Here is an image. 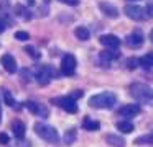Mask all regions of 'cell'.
<instances>
[{"label": "cell", "instance_id": "obj_12", "mask_svg": "<svg viewBox=\"0 0 153 147\" xmlns=\"http://www.w3.org/2000/svg\"><path fill=\"white\" fill-rule=\"evenodd\" d=\"M2 65L8 74H15L17 72V61L12 54H4L2 56Z\"/></svg>", "mask_w": 153, "mask_h": 147}, {"label": "cell", "instance_id": "obj_21", "mask_svg": "<svg viewBox=\"0 0 153 147\" xmlns=\"http://www.w3.org/2000/svg\"><path fill=\"white\" fill-rule=\"evenodd\" d=\"M15 13H17L18 16H22L25 21L31 20V13L28 12V8H25V7H22V5H17V7H15Z\"/></svg>", "mask_w": 153, "mask_h": 147}, {"label": "cell", "instance_id": "obj_3", "mask_svg": "<svg viewBox=\"0 0 153 147\" xmlns=\"http://www.w3.org/2000/svg\"><path fill=\"white\" fill-rule=\"evenodd\" d=\"M33 129H35V132H36L43 140H46V142H50V144H58L59 142V134H58V131L54 129L53 126H50V124L36 123Z\"/></svg>", "mask_w": 153, "mask_h": 147}, {"label": "cell", "instance_id": "obj_8", "mask_svg": "<svg viewBox=\"0 0 153 147\" xmlns=\"http://www.w3.org/2000/svg\"><path fill=\"white\" fill-rule=\"evenodd\" d=\"M25 106L28 108V111H31L33 114H36V116H40V118H48L50 116L48 108L45 106V105H41V103H36V101H27Z\"/></svg>", "mask_w": 153, "mask_h": 147}, {"label": "cell", "instance_id": "obj_24", "mask_svg": "<svg viewBox=\"0 0 153 147\" xmlns=\"http://www.w3.org/2000/svg\"><path fill=\"white\" fill-rule=\"evenodd\" d=\"M4 98H5V103H7L8 106H13V105H15V98L12 97V93L8 90L4 91Z\"/></svg>", "mask_w": 153, "mask_h": 147}, {"label": "cell", "instance_id": "obj_25", "mask_svg": "<svg viewBox=\"0 0 153 147\" xmlns=\"http://www.w3.org/2000/svg\"><path fill=\"white\" fill-rule=\"evenodd\" d=\"M25 51H27V52H28V54H30L33 59H40V56H41L40 52H38L36 49L33 48V46H27V48H25Z\"/></svg>", "mask_w": 153, "mask_h": 147}, {"label": "cell", "instance_id": "obj_5", "mask_svg": "<svg viewBox=\"0 0 153 147\" xmlns=\"http://www.w3.org/2000/svg\"><path fill=\"white\" fill-rule=\"evenodd\" d=\"M51 103H53V105H58V106H61L64 111H68V113H71V114L77 113V103H76V100H74L73 97L51 98Z\"/></svg>", "mask_w": 153, "mask_h": 147}, {"label": "cell", "instance_id": "obj_16", "mask_svg": "<svg viewBox=\"0 0 153 147\" xmlns=\"http://www.w3.org/2000/svg\"><path fill=\"white\" fill-rule=\"evenodd\" d=\"M74 34H76V38L79 39V41H87V39L91 38V33L86 26H77V28L74 29Z\"/></svg>", "mask_w": 153, "mask_h": 147}, {"label": "cell", "instance_id": "obj_6", "mask_svg": "<svg viewBox=\"0 0 153 147\" xmlns=\"http://www.w3.org/2000/svg\"><path fill=\"white\" fill-rule=\"evenodd\" d=\"M54 75H56V70H54L51 65H43V67L40 69V72L36 74V82L41 87H46Z\"/></svg>", "mask_w": 153, "mask_h": 147}, {"label": "cell", "instance_id": "obj_23", "mask_svg": "<svg viewBox=\"0 0 153 147\" xmlns=\"http://www.w3.org/2000/svg\"><path fill=\"white\" fill-rule=\"evenodd\" d=\"M76 136H77V132H76V129H69V131H66V134H64V142L69 146V144H73L74 140H76Z\"/></svg>", "mask_w": 153, "mask_h": 147}, {"label": "cell", "instance_id": "obj_17", "mask_svg": "<svg viewBox=\"0 0 153 147\" xmlns=\"http://www.w3.org/2000/svg\"><path fill=\"white\" fill-rule=\"evenodd\" d=\"M117 129L123 134H128L133 131V124L130 123V121H119V123H117Z\"/></svg>", "mask_w": 153, "mask_h": 147}, {"label": "cell", "instance_id": "obj_9", "mask_svg": "<svg viewBox=\"0 0 153 147\" xmlns=\"http://www.w3.org/2000/svg\"><path fill=\"white\" fill-rule=\"evenodd\" d=\"M99 41L102 46H105L107 49H112V51H117L120 48V39L115 34H102L99 38Z\"/></svg>", "mask_w": 153, "mask_h": 147}, {"label": "cell", "instance_id": "obj_7", "mask_svg": "<svg viewBox=\"0 0 153 147\" xmlns=\"http://www.w3.org/2000/svg\"><path fill=\"white\" fill-rule=\"evenodd\" d=\"M76 70V57L73 54H66L61 59V72L63 75H74Z\"/></svg>", "mask_w": 153, "mask_h": 147}, {"label": "cell", "instance_id": "obj_13", "mask_svg": "<svg viewBox=\"0 0 153 147\" xmlns=\"http://www.w3.org/2000/svg\"><path fill=\"white\" fill-rule=\"evenodd\" d=\"M99 8L104 15L110 16V18H117L119 16V10H117L115 5H112L110 2H100L99 3Z\"/></svg>", "mask_w": 153, "mask_h": 147}, {"label": "cell", "instance_id": "obj_35", "mask_svg": "<svg viewBox=\"0 0 153 147\" xmlns=\"http://www.w3.org/2000/svg\"><path fill=\"white\" fill-rule=\"evenodd\" d=\"M150 15H153V7H152V8H150Z\"/></svg>", "mask_w": 153, "mask_h": 147}, {"label": "cell", "instance_id": "obj_1", "mask_svg": "<svg viewBox=\"0 0 153 147\" xmlns=\"http://www.w3.org/2000/svg\"><path fill=\"white\" fill-rule=\"evenodd\" d=\"M130 93H132L133 98H137L140 103L146 105V106H153V88H150L148 85L132 83Z\"/></svg>", "mask_w": 153, "mask_h": 147}, {"label": "cell", "instance_id": "obj_34", "mask_svg": "<svg viewBox=\"0 0 153 147\" xmlns=\"http://www.w3.org/2000/svg\"><path fill=\"white\" fill-rule=\"evenodd\" d=\"M0 123H2V106H0Z\"/></svg>", "mask_w": 153, "mask_h": 147}, {"label": "cell", "instance_id": "obj_19", "mask_svg": "<svg viewBox=\"0 0 153 147\" xmlns=\"http://www.w3.org/2000/svg\"><path fill=\"white\" fill-rule=\"evenodd\" d=\"M84 129H87V131H99L100 129V124H99V121H94V119H91V118H86L84 119Z\"/></svg>", "mask_w": 153, "mask_h": 147}, {"label": "cell", "instance_id": "obj_30", "mask_svg": "<svg viewBox=\"0 0 153 147\" xmlns=\"http://www.w3.org/2000/svg\"><path fill=\"white\" fill-rule=\"evenodd\" d=\"M63 3H68V5H73V7H76L77 3H79V0H61Z\"/></svg>", "mask_w": 153, "mask_h": 147}, {"label": "cell", "instance_id": "obj_26", "mask_svg": "<svg viewBox=\"0 0 153 147\" xmlns=\"http://www.w3.org/2000/svg\"><path fill=\"white\" fill-rule=\"evenodd\" d=\"M15 38H17L18 41H28V39H30V34H28L27 31H17L15 33Z\"/></svg>", "mask_w": 153, "mask_h": 147}, {"label": "cell", "instance_id": "obj_2", "mask_svg": "<svg viewBox=\"0 0 153 147\" xmlns=\"http://www.w3.org/2000/svg\"><path fill=\"white\" fill-rule=\"evenodd\" d=\"M117 98L114 93L110 91H104V93H99V95H92L89 98V106L91 108H97V110H104V108H112L115 105Z\"/></svg>", "mask_w": 153, "mask_h": 147}, {"label": "cell", "instance_id": "obj_15", "mask_svg": "<svg viewBox=\"0 0 153 147\" xmlns=\"http://www.w3.org/2000/svg\"><path fill=\"white\" fill-rule=\"evenodd\" d=\"M12 131H13V134H15V137H17V139H23L27 127H25V124L22 123V121L17 119V121H13V123H12Z\"/></svg>", "mask_w": 153, "mask_h": 147}, {"label": "cell", "instance_id": "obj_4", "mask_svg": "<svg viewBox=\"0 0 153 147\" xmlns=\"http://www.w3.org/2000/svg\"><path fill=\"white\" fill-rule=\"evenodd\" d=\"M123 12H125V15L128 16L130 20H135V21H143V20H146V16H148V12H146L143 7L133 5V3L125 5Z\"/></svg>", "mask_w": 153, "mask_h": 147}, {"label": "cell", "instance_id": "obj_22", "mask_svg": "<svg viewBox=\"0 0 153 147\" xmlns=\"http://www.w3.org/2000/svg\"><path fill=\"white\" fill-rule=\"evenodd\" d=\"M117 57H119V52H114L112 49H110V51H102L100 52V59H102V61H107V62L114 61V59H117Z\"/></svg>", "mask_w": 153, "mask_h": 147}, {"label": "cell", "instance_id": "obj_14", "mask_svg": "<svg viewBox=\"0 0 153 147\" xmlns=\"http://www.w3.org/2000/svg\"><path fill=\"white\" fill-rule=\"evenodd\" d=\"M105 142L112 147H125V139L117 134H107L105 136Z\"/></svg>", "mask_w": 153, "mask_h": 147}, {"label": "cell", "instance_id": "obj_28", "mask_svg": "<svg viewBox=\"0 0 153 147\" xmlns=\"http://www.w3.org/2000/svg\"><path fill=\"white\" fill-rule=\"evenodd\" d=\"M8 142H10V137H8V134L0 132V144H8Z\"/></svg>", "mask_w": 153, "mask_h": 147}, {"label": "cell", "instance_id": "obj_33", "mask_svg": "<svg viewBox=\"0 0 153 147\" xmlns=\"http://www.w3.org/2000/svg\"><path fill=\"white\" fill-rule=\"evenodd\" d=\"M150 41L153 42V29H152V31H150Z\"/></svg>", "mask_w": 153, "mask_h": 147}, {"label": "cell", "instance_id": "obj_32", "mask_svg": "<svg viewBox=\"0 0 153 147\" xmlns=\"http://www.w3.org/2000/svg\"><path fill=\"white\" fill-rule=\"evenodd\" d=\"M27 3L28 5H35V0H27Z\"/></svg>", "mask_w": 153, "mask_h": 147}, {"label": "cell", "instance_id": "obj_20", "mask_svg": "<svg viewBox=\"0 0 153 147\" xmlns=\"http://www.w3.org/2000/svg\"><path fill=\"white\" fill-rule=\"evenodd\" d=\"M140 65H142L143 69H152L153 67V52L145 54L143 57H140Z\"/></svg>", "mask_w": 153, "mask_h": 147}, {"label": "cell", "instance_id": "obj_10", "mask_svg": "<svg viewBox=\"0 0 153 147\" xmlns=\"http://www.w3.org/2000/svg\"><path fill=\"white\" fill-rule=\"evenodd\" d=\"M140 111H142V110H140L138 105L130 103V105H123V106H120L119 114H120V116H123V118H133V116H138Z\"/></svg>", "mask_w": 153, "mask_h": 147}, {"label": "cell", "instance_id": "obj_31", "mask_svg": "<svg viewBox=\"0 0 153 147\" xmlns=\"http://www.w3.org/2000/svg\"><path fill=\"white\" fill-rule=\"evenodd\" d=\"M5 29H7V23H5L4 20H0V34H2Z\"/></svg>", "mask_w": 153, "mask_h": 147}, {"label": "cell", "instance_id": "obj_36", "mask_svg": "<svg viewBox=\"0 0 153 147\" xmlns=\"http://www.w3.org/2000/svg\"><path fill=\"white\" fill-rule=\"evenodd\" d=\"M130 2H138V0H130Z\"/></svg>", "mask_w": 153, "mask_h": 147}, {"label": "cell", "instance_id": "obj_29", "mask_svg": "<svg viewBox=\"0 0 153 147\" xmlns=\"http://www.w3.org/2000/svg\"><path fill=\"white\" fill-rule=\"evenodd\" d=\"M22 77H23V80H31V74H30V70H28V69H23V70H22Z\"/></svg>", "mask_w": 153, "mask_h": 147}, {"label": "cell", "instance_id": "obj_11", "mask_svg": "<svg viewBox=\"0 0 153 147\" xmlns=\"http://www.w3.org/2000/svg\"><path fill=\"white\" fill-rule=\"evenodd\" d=\"M143 41H145V38H143V33L140 31V29H135L133 33H130V34L127 36V44H128L130 48H140V46L143 44Z\"/></svg>", "mask_w": 153, "mask_h": 147}, {"label": "cell", "instance_id": "obj_27", "mask_svg": "<svg viewBox=\"0 0 153 147\" xmlns=\"http://www.w3.org/2000/svg\"><path fill=\"white\" fill-rule=\"evenodd\" d=\"M127 65H128V69H135V67H138V65H140V59H137V57H130V59H128V62H127Z\"/></svg>", "mask_w": 153, "mask_h": 147}, {"label": "cell", "instance_id": "obj_18", "mask_svg": "<svg viewBox=\"0 0 153 147\" xmlns=\"http://www.w3.org/2000/svg\"><path fill=\"white\" fill-rule=\"evenodd\" d=\"M152 146L153 144V134H145V136H140L135 139V146Z\"/></svg>", "mask_w": 153, "mask_h": 147}]
</instances>
